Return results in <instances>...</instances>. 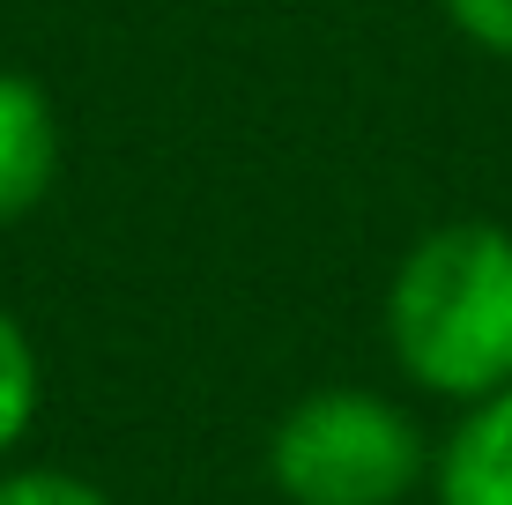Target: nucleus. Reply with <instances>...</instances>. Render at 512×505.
I'll list each match as a JSON object with an SVG mask.
<instances>
[{
    "label": "nucleus",
    "mask_w": 512,
    "mask_h": 505,
    "mask_svg": "<svg viewBox=\"0 0 512 505\" xmlns=\"http://www.w3.org/2000/svg\"><path fill=\"white\" fill-rule=\"evenodd\" d=\"M386 350L438 402L512 387V231L490 216L431 223L386 283Z\"/></svg>",
    "instance_id": "obj_1"
},
{
    "label": "nucleus",
    "mask_w": 512,
    "mask_h": 505,
    "mask_svg": "<svg viewBox=\"0 0 512 505\" xmlns=\"http://www.w3.org/2000/svg\"><path fill=\"white\" fill-rule=\"evenodd\" d=\"M423 431L372 387H320L282 409L268 439V483L290 505H401L423 483Z\"/></svg>",
    "instance_id": "obj_2"
},
{
    "label": "nucleus",
    "mask_w": 512,
    "mask_h": 505,
    "mask_svg": "<svg viewBox=\"0 0 512 505\" xmlns=\"http://www.w3.org/2000/svg\"><path fill=\"white\" fill-rule=\"evenodd\" d=\"M52 186H60V112L45 82L0 67V231L38 216Z\"/></svg>",
    "instance_id": "obj_3"
},
{
    "label": "nucleus",
    "mask_w": 512,
    "mask_h": 505,
    "mask_svg": "<svg viewBox=\"0 0 512 505\" xmlns=\"http://www.w3.org/2000/svg\"><path fill=\"white\" fill-rule=\"evenodd\" d=\"M431 491L438 505H512V387L461 409L431 454Z\"/></svg>",
    "instance_id": "obj_4"
},
{
    "label": "nucleus",
    "mask_w": 512,
    "mask_h": 505,
    "mask_svg": "<svg viewBox=\"0 0 512 505\" xmlns=\"http://www.w3.org/2000/svg\"><path fill=\"white\" fill-rule=\"evenodd\" d=\"M38 402H45V372H38V342L23 335L8 305H0V461L30 439L38 424Z\"/></svg>",
    "instance_id": "obj_5"
},
{
    "label": "nucleus",
    "mask_w": 512,
    "mask_h": 505,
    "mask_svg": "<svg viewBox=\"0 0 512 505\" xmlns=\"http://www.w3.org/2000/svg\"><path fill=\"white\" fill-rule=\"evenodd\" d=\"M0 505H112V498L67 468H15V476H0Z\"/></svg>",
    "instance_id": "obj_6"
},
{
    "label": "nucleus",
    "mask_w": 512,
    "mask_h": 505,
    "mask_svg": "<svg viewBox=\"0 0 512 505\" xmlns=\"http://www.w3.org/2000/svg\"><path fill=\"white\" fill-rule=\"evenodd\" d=\"M438 8H446V23L461 30L475 52L512 60V0H438Z\"/></svg>",
    "instance_id": "obj_7"
}]
</instances>
